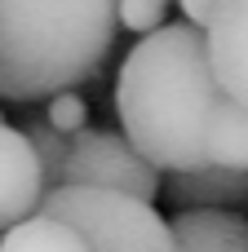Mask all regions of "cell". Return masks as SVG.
Instances as JSON below:
<instances>
[{"instance_id":"cell-14","label":"cell","mask_w":248,"mask_h":252,"mask_svg":"<svg viewBox=\"0 0 248 252\" xmlns=\"http://www.w3.org/2000/svg\"><path fill=\"white\" fill-rule=\"evenodd\" d=\"M177 4H182L186 22H195V27H209V18L217 13V4H222V0H177Z\"/></svg>"},{"instance_id":"cell-8","label":"cell","mask_w":248,"mask_h":252,"mask_svg":"<svg viewBox=\"0 0 248 252\" xmlns=\"http://www.w3.org/2000/svg\"><path fill=\"white\" fill-rule=\"evenodd\" d=\"M160 195L173 208H240L248 204V173L217 168V164L186 168V173H173L169 182H160Z\"/></svg>"},{"instance_id":"cell-7","label":"cell","mask_w":248,"mask_h":252,"mask_svg":"<svg viewBox=\"0 0 248 252\" xmlns=\"http://www.w3.org/2000/svg\"><path fill=\"white\" fill-rule=\"evenodd\" d=\"M169 230L177 252H248V217L240 208H177Z\"/></svg>"},{"instance_id":"cell-3","label":"cell","mask_w":248,"mask_h":252,"mask_svg":"<svg viewBox=\"0 0 248 252\" xmlns=\"http://www.w3.org/2000/svg\"><path fill=\"white\" fill-rule=\"evenodd\" d=\"M35 213L75 226L84 235L89 252H177L173 230L155 213V204L124 195V190L62 182V186L44 190Z\"/></svg>"},{"instance_id":"cell-9","label":"cell","mask_w":248,"mask_h":252,"mask_svg":"<svg viewBox=\"0 0 248 252\" xmlns=\"http://www.w3.org/2000/svg\"><path fill=\"white\" fill-rule=\"evenodd\" d=\"M204 159L217 164V168L248 173V106L222 97L209 111V124H204Z\"/></svg>"},{"instance_id":"cell-1","label":"cell","mask_w":248,"mask_h":252,"mask_svg":"<svg viewBox=\"0 0 248 252\" xmlns=\"http://www.w3.org/2000/svg\"><path fill=\"white\" fill-rule=\"evenodd\" d=\"M222 84L209 66L204 27L164 22L146 31L115 75V120L124 137L160 173L204 168V124L222 102Z\"/></svg>"},{"instance_id":"cell-4","label":"cell","mask_w":248,"mask_h":252,"mask_svg":"<svg viewBox=\"0 0 248 252\" xmlns=\"http://www.w3.org/2000/svg\"><path fill=\"white\" fill-rule=\"evenodd\" d=\"M62 182L106 186V190H124V195L151 199V204L160 199V168L151 159H142L138 146L124 133H106V128H80L75 137H67Z\"/></svg>"},{"instance_id":"cell-6","label":"cell","mask_w":248,"mask_h":252,"mask_svg":"<svg viewBox=\"0 0 248 252\" xmlns=\"http://www.w3.org/2000/svg\"><path fill=\"white\" fill-rule=\"evenodd\" d=\"M209 66L231 102L248 106V0H222L204 27Z\"/></svg>"},{"instance_id":"cell-10","label":"cell","mask_w":248,"mask_h":252,"mask_svg":"<svg viewBox=\"0 0 248 252\" xmlns=\"http://www.w3.org/2000/svg\"><path fill=\"white\" fill-rule=\"evenodd\" d=\"M0 252H89V244L75 226L44 217V213H31L0 235Z\"/></svg>"},{"instance_id":"cell-5","label":"cell","mask_w":248,"mask_h":252,"mask_svg":"<svg viewBox=\"0 0 248 252\" xmlns=\"http://www.w3.org/2000/svg\"><path fill=\"white\" fill-rule=\"evenodd\" d=\"M44 168L22 128L0 120V235L31 217L44 199Z\"/></svg>"},{"instance_id":"cell-15","label":"cell","mask_w":248,"mask_h":252,"mask_svg":"<svg viewBox=\"0 0 248 252\" xmlns=\"http://www.w3.org/2000/svg\"><path fill=\"white\" fill-rule=\"evenodd\" d=\"M0 120H4V111H0Z\"/></svg>"},{"instance_id":"cell-13","label":"cell","mask_w":248,"mask_h":252,"mask_svg":"<svg viewBox=\"0 0 248 252\" xmlns=\"http://www.w3.org/2000/svg\"><path fill=\"white\" fill-rule=\"evenodd\" d=\"M164 9H169L164 0H120V4H115V18H120L124 31L146 35V31L164 27Z\"/></svg>"},{"instance_id":"cell-2","label":"cell","mask_w":248,"mask_h":252,"mask_svg":"<svg viewBox=\"0 0 248 252\" xmlns=\"http://www.w3.org/2000/svg\"><path fill=\"white\" fill-rule=\"evenodd\" d=\"M120 0H0V97L44 102L102 75Z\"/></svg>"},{"instance_id":"cell-11","label":"cell","mask_w":248,"mask_h":252,"mask_svg":"<svg viewBox=\"0 0 248 252\" xmlns=\"http://www.w3.org/2000/svg\"><path fill=\"white\" fill-rule=\"evenodd\" d=\"M22 133H27V142L35 146V155H40L44 186H58V182H62V164H67V133H58V128H49V124H27Z\"/></svg>"},{"instance_id":"cell-16","label":"cell","mask_w":248,"mask_h":252,"mask_svg":"<svg viewBox=\"0 0 248 252\" xmlns=\"http://www.w3.org/2000/svg\"><path fill=\"white\" fill-rule=\"evenodd\" d=\"M164 4H169V0H164Z\"/></svg>"},{"instance_id":"cell-12","label":"cell","mask_w":248,"mask_h":252,"mask_svg":"<svg viewBox=\"0 0 248 252\" xmlns=\"http://www.w3.org/2000/svg\"><path fill=\"white\" fill-rule=\"evenodd\" d=\"M49 106H44V124L49 128H58V133H67V137H75L80 128H89V106H84V97L75 93V89H62V93H53V97H44Z\"/></svg>"}]
</instances>
